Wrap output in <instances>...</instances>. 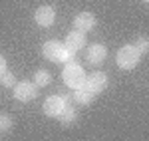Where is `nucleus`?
Returning a JSON list of instances; mask_svg holds the SVG:
<instances>
[{"label": "nucleus", "mask_w": 149, "mask_h": 141, "mask_svg": "<svg viewBox=\"0 0 149 141\" xmlns=\"http://www.w3.org/2000/svg\"><path fill=\"white\" fill-rule=\"evenodd\" d=\"M62 78H64V83L72 88V90H78L84 85L86 82V72L81 68L80 64H76V62H68L66 64V68L62 72Z\"/></svg>", "instance_id": "2"}, {"label": "nucleus", "mask_w": 149, "mask_h": 141, "mask_svg": "<svg viewBox=\"0 0 149 141\" xmlns=\"http://www.w3.org/2000/svg\"><path fill=\"white\" fill-rule=\"evenodd\" d=\"M143 2H147V0H143Z\"/></svg>", "instance_id": "18"}, {"label": "nucleus", "mask_w": 149, "mask_h": 141, "mask_svg": "<svg viewBox=\"0 0 149 141\" xmlns=\"http://www.w3.org/2000/svg\"><path fill=\"white\" fill-rule=\"evenodd\" d=\"M34 20H36L38 26L48 28V26H52L54 20H56V10H54L52 6H40L34 14Z\"/></svg>", "instance_id": "8"}, {"label": "nucleus", "mask_w": 149, "mask_h": 141, "mask_svg": "<svg viewBox=\"0 0 149 141\" xmlns=\"http://www.w3.org/2000/svg\"><path fill=\"white\" fill-rule=\"evenodd\" d=\"M34 83L38 85V88H46V85H50L52 83V74L48 70H38L34 74Z\"/></svg>", "instance_id": "13"}, {"label": "nucleus", "mask_w": 149, "mask_h": 141, "mask_svg": "<svg viewBox=\"0 0 149 141\" xmlns=\"http://www.w3.org/2000/svg\"><path fill=\"white\" fill-rule=\"evenodd\" d=\"M0 83H2V88H14V85H16V78H14V74H10V72L2 74V76H0Z\"/></svg>", "instance_id": "14"}, {"label": "nucleus", "mask_w": 149, "mask_h": 141, "mask_svg": "<svg viewBox=\"0 0 149 141\" xmlns=\"http://www.w3.org/2000/svg\"><path fill=\"white\" fill-rule=\"evenodd\" d=\"M42 54L46 56V60L56 62V64H68V62H74V54H72L64 44H60V42H56V40L46 42L44 48H42Z\"/></svg>", "instance_id": "1"}, {"label": "nucleus", "mask_w": 149, "mask_h": 141, "mask_svg": "<svg viewBox=\"0 0 149 141\" xmlns=\"http://www.w3.org/2000/svg\"><path fill=\"white\" fill-rule=\"evenodd\" d=\"M8 72V64H6V58L4 56H0V76L2 74H6Z\"/></svg>", "instance_id": "17"}, {"label": "nucleus", "mask_w": 149, "mask_h": 141, "mask_svg": "<svg viewBox=\"0 0 149 141\" xmlns=\"http://www.w3.org/2000/svg\"><path fill=\"white\" fill-rule=\"evenodd\" d=\"M12 129V117L10 115H0V133L2 131H10Z\"/></svg>", "instance_id": "15"}, {"label": "nucleus", "mask_w": 149, "mask_h": 141, "mask_svg": "<svg viewBox=\"0 0 149 141\" xmlns=\"http://www.w3.org/2000/svg\"><path fill=\"white\" fill-rule=\"evenodd\" d=\"M74 101H78L80 106H90L93 101V94L88 92L86 88H78V90H74Z\"/></svg>", "instance_id": "12"}, {"label": "nucleus", "mask_w": 149, "mask_h": 141, "mask_svg": "<svg viewBox=\"0 0 149 141\" xmlns=\"http://www.w3.org/2000/svg\"><path fill=\"white\" fill-rule=\"evenodd\" d=\"M64 106L66 103H64L62 95H50V97H46V101H44V113H46L48 117H58L62 113Z\"/></svg>", "instance_id": "9"}, {"label": "nucleus", "mask_w": 149, "mask_h": 141, "mask_svg": "<svg viewBox=\"0 0 149 141\" xmlns=\"http://www.w3.org/2000/svg\"><path fill=\"white\" fill-rule=\"evenodd\" d=\"M115 60H117V66L121 70H133L141 60V54H139L133 44H127V46H121L115 54Z\"/></svg>", "instance_id": "3"}, {"label": "nucleus", "mask_w": 149, "mask_h": 141, "mask_svg": "<svg viewBox=\"0 0 149 141\" xmlns=\"http://www.w3.org/2000/svg\"><path fill=\"white\" fill-rule=\"evenodd\" d=\"M105 58H107V48L103 46V44H92V46L88 48V52H86V60H88V64H92V66L103 64Z\"/></svg>", "instance_id": "6"}, {"label": "nucleus", "mask_w": 149, "mask_h": 141, "mask_svg": "<svg viewBox=\"0 0 149 141\" xmlns=\"http://www.w3.org/2000/svg\"><path fill=\"white\" fill-rule=\"evenodd\" d=\"M81 88H86V90L92 92L93 95L100 94V92H103V90L107 88V76L102 74V72H95V74H92V76L86 78V82H84Z\"/></svg>", "instance_id": "5"}, {"label": "nucleus", "mask_w": 149, "mask_h": 141, "mask_svg": "<svg viewBox=\"0 0 149 141\" xmlns=\"http://www.w3.org/2000/svg\"><path fill=\"white\" fill-rule=\"evenodd\" d=\"M133 46H135V50H137L139 54L143 56V54L147 52V48H149V44H147V38H139V40L135 42V44H133Z\"/></svg>", "instance_id": "16"}, {"label": "nucleus", "mask_w": 149, "mask_h": 141, "mask_svg": "<svg viewBox=\"0 0 149 141\" xmlns=\"http://www.w3.org/2000/svg\"><path fill=\"white\" fill-rule=\"evenodd\" d=\"M38 95V85L34 82H20L14 85V97L18 101H32Z\"/></svg>", "instance_id": "4"}, {"label": "nucleus", "mask_w": 149, "mask_h": 141, "mask_svg": "<svg viewBox=\"0 0 149 141\" xmlns=\"http://www.w3.org/2000/svg\"><path fill=\"white\" fill-rule=\"evenodd\" d=\"M64 46L68 48L72 54H74V52H78V50H81V48L86 46V34H81V32H78V30L70 32L68 38H66V44H64Z\"/></svg>", "instance_id": "10"}, {"label": "nucleus", "mask_w": 149, "mask_h": 141, "mask_svg": "<svg viewBox=\"0 0 149 141\" xmlns=\"http://www.w3.org/2000/svg\"><path fill=\"white\" fill-rule=\"evenodd\" d=\"M93 26H95V16H93L92 12H80L74 18V30H78L81 34L93 30Z\"/></svg>", "instance_id": "7"}, {"label": "nucleus", "mask_w": 149, "mask_h": 141, "mask_svg": "<svg viewBox=\"0 0 149 141\" xmlns=\"http://www.w3.org/2000/svg\"><path fill=\"white\" fill-rule=\"evenodd\" d=\"M64 103H66V101H64ZM58 117H60V121H62L64 125H72V123L76 121V117H78V111H76V107L72 106V103H66L64 109H62V113H60Z\"/></svg>", "instance_id": "11"}]
</instances>
